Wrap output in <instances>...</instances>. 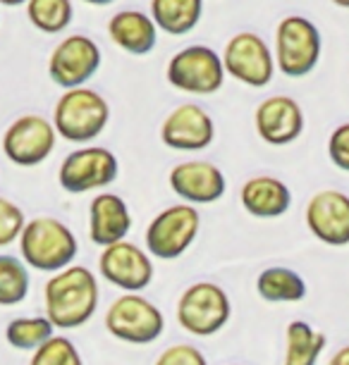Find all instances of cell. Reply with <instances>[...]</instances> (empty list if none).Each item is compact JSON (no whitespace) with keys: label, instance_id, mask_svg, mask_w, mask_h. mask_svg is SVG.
<instances>
[{"label":"cell","instance_id":"obj_1","mask_svg":"<svg viewBox=\"0 0 349 365\" xmlns=\"http://www.w3.org/2000/svg\"><path fill=\"white\" fill-rule=\"evenodd\" d=\"M98 282L84 265H70L46 282V318L53 327L77 329L93 318L98 308Z\"/></svg>","mask_w":349,"mask_h":365},{"label":"cell","instance_id":"obj_2","mask_svg":"<svg viewBox=\"0 0 349 365\" xmlns=\"http://www.w3.org/2000/svg\"><path fill=\"white\" fill-rule=\"evenodd\" d=\"M24 265L41 272H60L77 258L79 244L74 232L58 217H34L24 225L19 237Z\"/></svg>","mask_w":349,"mask_h":365},{"label":"cell","instance_id":"obj_3","mask_svg":"<svg viewBox=\"0 0 349 365\" xmlns=\"http://www.w3.org/2000/svg\"><path fill=\"white\" fill-rule=\"evenodd\" d=\"M111 120V108L106 98L93 88H67L56 103L53 127L63 139L72 143L93 141Z\"/></svg>","mask_w":349,"mask_h":365},{"label":"cell","instance_id":"obj_4","mask_svg":"<svg viewBox=\"0 0 349 365\" xmlns=\"http://www.w3.org/2000/svg\"><path fill=\"white\" fill-rule=\"evenodd\" d=\"M232 315L230 299L213 282H194L177 301V322L194 336H211L228 325Z\"/></svg>","mask_w":349,"mask_h":365},{"label":"cell","instance_id":"obj_5","mask_svg":"<svg viewBox=\"0 0 349 365\" xmlns=\"http://www.w3.org/2000/svg\"><path fill=\"white\" fill-rule=\"evenodd\" d=\"M106 329L125 344L146 346L163 334L166 320L161 308L141 294H122L106 311Z\"/></svg>","mask_w":349,"mask_h":365},{"label":"cell","instance_id":"obj_6","mask_svg":"<svg viewBox=\"0 0 349 365\" xmlns=\"http://www.w3.org/2000/svg\"><path fill=\"white\" fill-rule=\"evenodd\" d=\"M320 58V34L306 17L290 15L275 31V63L285 77L299 79L313 72Z\"/></svg>","mask_w":349,"mask_h":365},{"label":"cell","instance_id":"obj_7","mask_svg":"<svg viewBox=\"0 0 349 365\" xmlns=\"http://www.w3.org/2000/svg\"><path fill=\"white\" fill-rule=\"evenodd\" d=\"M168 81L177 91L208 96L221 91L225 81L223 58L208 46H189L175 53L168 63Z\"/></svg>","mask_w":349,"mask_h":365},{"label":"cell","instance_id":"obj_8","mask_svg":"<svg viewBox=\"0 0 349 365\" xmlns=\"http://www.w3.org/2000/svg\"><path fill=\"white\" fill-rule=\"evenodd\" d=\"M201 217L194 205H170L151 220L146 230V249L153 258L175 260L194 244Z\"/></svg>","mask_w":349,"mask_h":365},{"label":"cell","instance_id":"obj_9","mask_svg":"<svg viewBox=\"0 0 349 365\" xmlns=\"http://www.w3.org/2000/svg\"><path fill=\"white\" fill-rule=\"evenodd\" d=\"M120 175V163L108 148H79L70 153L60 165L58 179L67 194H86L93 189H103Z\"/></svg>","mask_w":349,"mask_h":365},{"label":"cell","instance_id":"obj_10","mask_svg":"<svg viewBox=\"0 0 349 365\" xmlns=\"http://www.w3.org/2000/svg\"><path fill=\"white\" fill-rule=\"evenodd\" d=\"M225 74H232L237 81L246 86L263 88L270 84L275 74V60L270 55V48L258 34L242 31L232 36L223 53Z\"/></svg>","mask_w":349,"mask_h":365},{"label":"cell","instance_id":"obj_11","mask_svg":"<svg viewBox=\"0 0 349 365\" xmlns=\"http://www.w3.org/2000/svg\"><path fill=\"white\" fill-rule=\"evenodd\" d=\"M58 132L46 117L41 115H22L5 129L3 153L10 163L19 168H34L41 165L56 148Z\"/></svg>","mask_w":349,"mask_h":365},{"label":"cell","instance_id":"obj_12","mask_svg":"<svg viewBox=\"0 0 349 365\" xmlns=\"http://www.w3.org/2000/svg\"><path fill=\"white\" fill-rule=\"evenodd\" d=\"M101 67V48L93 38L74 34L60 41L51 60H48V74L63 88H79L98 72Z\"/></svg>","mask_w":349,"mask_h":365},{"label":"cell","instance_id":"obj_13","mask_svg":"<svg viewBox=\"0 0 349 365\" xmlns=\"http://www.w3.org/2000/svg\"><path fill=\"white\" fill-rule=\"evenodd\" d=\"M98 270L101 277L125 294H139L153 279V263L148 253L127 239L106 246L98 258Z\"/></svg>","mask_w":349,"mask_h":365},{"label":"cell","instance_id":"obj_14","mask_svg":"<svg viewBox=\"0 0 349 365\" xmlns=\"http://www.w3.org/2000/svg\"><path fill=\"white\" fill-rule=\"evenodd\" d=\"M306 227L318 241L328 246L349 244V196L325 189L311 196L306 205Z\"/></svg>","mask_w":349,"mask_h":365},{"label":"cell","instance_id":"obj_15","mask_svg":"<svg viewBox=\"0 0 349 365\" xmlns=\"http://www.w3.org/2000/svg\"><path fill=\"white\" fill-rule=\"evenodd\" d=\"M170 189L191 205L216 203L225 196V175L208 160H187L170 170Z\"/></svg>","mask_w":349,"mask_h":365},{"label":"cell","instance_id":"obj_16","mask_svg":"<svg viewBox=\"0 0 349 365\" xmlns=\"http://www.w3.org/2000/svg\"><path fill=\"white\" fill-rule=\"evenodd\" d=\"M161 139L173 150H203L216 139V125L201 106L184 103L166 117Z\"/></svg>","mask_w":349,"mask_h":365},{"label":"cell","instance_id":"obj_17","mask_svg":"<svg viewBox=\"0 0 349 365\" xmlns=\"http://www.w3.org/2000/svg\"><path fill=\"white\" fill-rule=\"evenodd\" d=\"M254 125L258 136L270 146H287L304 132V113L290 96H270L256 108Z\"/></svg>","mask_w":349,"mask_h":365},{"label":"cell","instance_id":"obj_18","mask_svg":"<svg viewBox=\"0 0 349 365\" xmlns=\"http://www.w3.org/2000/svg\"><path fill=\"white\" fill-rule=\"evenodd\" d=\"M132 227V215L125 203V198L118 194H98L88 205V237L96 246L106 249L118 241H125Z\"/></svg>","mask_w":349,"mask_h":365},{"label":"cell","instance_id":"obj_19","mask_svg":"<svg viewBox=\"0 0 349 365\" xmlns=\"http://www.w3.org/2000/svg\"><path fill=\"white\" fill-rule=\"evenodd\" d=\"M239 201H242L244 210L254 217L270 220L280 217L290 210L292 205V191L285 182H280L278 177H251L249 182H244L242 191H239Z\"/></svg>","mask_w":349,"mask_h":365},{"label":"cell","instance_id":"obj_20","mask_svg":"<svg viewBox=\"0 0 349 365\" xmlns=\"http://www.w3.org/2000/svg\"><path fill=\"white\" fill-rule=\"evenodd\" d=\"M156 22L143 12L125 10L113 15L108 22V34H111L113 43L120 46L129 55H148L158 43V34H156Z\"/></svg>","mask_w":349,"mask_h":365},{"label":"cell","instance_id":"obj_21","mask_svg":"<svg viewBox=\"0 0 349 365\" xmlns=\"http://www.w3.org/2000/svg\"><path fill=\"white\" fill-rule=\"evenodd\" d=\"M151 19L170 36H184L201 19V0H151Z\"/></svg>","mask_w":349,"mask_h":365},{"label":"cell","instance_id":"obj_22","mask_svg":"<svg viewBox=\"0 0 349 365\" xmlns=\"http://www.w3.org/2000/svg\"><path fill=\"white\" fill-rule=\"evenodd\" d=\"M256 292L268 303H297L306 296V282L290 267H265L256 279Z\"/></svg>","mask_w":349,"mask_h":365},{"label":"cell","instance_id":"obj_23","mask_svg":"<svg viewBox=\"0 0 349 365\" xmlns=\"http://www.w3.org/2000/svg\"><path fill=\"white\" fill-rule=\"evenodd\" d=\"M285 365H316L325 349V334L313 329L309 322L294 320L285 329Z\"/></svg>","mask_w":349,"mask_h":365},{"label":"cell","instance_id":"obj_24","mask_svg":"<svg viewBox=\"0 0 349 365\" xmlns=\"http://www.w3.org/2000/svg\"><path fill=\"white\" fill-rule=\"evenodd\" d=\"M56 336V327L48 318H17L5 327V339L19 351H36Z\"/></svg>","mask_w":349,"mask_h":365},{"label":"cell","instance_id":"obj_25","mask_svg":"<svg viewBox=\"0 0 349 365\" xmlns=\"http://www.w3.org/2000/svg\"><path fill=\"white\" fill-rule=\"evenodd\" d=\"M26 15L29 22L44 34H60L70 26L74 10L70 0H29Z\"/></svg>","mask_w":349,"mask_h":365},{"label":"cell","instance_id":"obj_26","mask_svg":"<svg viewBox=\"0 0 349 365\" xmlns=\"http://www.w3.org/2000/svg\"><path fill=\"white\" fill-rule=\"evenodd\" d=\"M29 294V270L19 258L0 256V306H17Z\"/></svg>","mask_w":349,"mask_h":365},{"label":"cell","instance_id":"obj_27","mask_svg":"<svg viewBox=\"0 0 349 365\" xmlns=\"http://www.w3.org/2000/svg\"><path fill=\"white\" fill-rule=\"evenodd\" d=\"M29 365H84V361L67 336H51L44 346L34 351Z\"/></svg>","mask_w":349,"mask_h":365},{"label":"cell","instance_id":"obj_28","mask_svg":"<svg viewBox=\"0 0 349 365\" xmlns=\"http://www.w3.org/2000/svg\"><path fill=\"white\" fill-rule=\"evenodd\" d=\"M26 220L24 212L17 203H12L10 198L0 196V249L3 246H10L22 237Z\"/></svg>","mask_w":349,"mask_h":365},{"label":"cell","instance_id":"obj_29","mask_svg":"<svg viewBox=\"0 0 349 365\" xmlns=\"http://www.w3.org/2000/svg\"><path fill=\"white\" fill-rule=\"evenodd\" d=\"M156 365H208V361L191 344H175L163 351Z\"/></svg>","mask_w":349,"mask_h":365},{"label":"cell","instance_id":"obj_30","mask_svg":"<svg viewBox=\"0 0 349 365\" xmlns=\"http://www.w3.org/2000/svg\"><path fill=\"white\" fill-rule=\"evenodd\" d=\"M328 155H330L335 168H340L342 172H349V122L347 125H340L330 134V141H328Z\"/></svg>","mask_w":349,"mask_h":365},{"label":"cell","instance_id":"obj_31","mask_svg":"<svg viewBox=\"0 0 349 365\" xmlns=\"http://www.w3.org/2000/svg\"><path fill=\"white\" fill-rule=\"evenodd\" d=\"M328 365H349V344H347V346H342V349L335 351L333 358L328 361Z\"/></svg>","mask_w":349,"mask_h":365},{"label":"cell","instance_id":"obj_32","mask_svg":"<svg viewBox=\"0 0 349 365\" xmlns=\"http://www.w3.org/2000/svg\"><path fill=\"white\" fill-rule=\"evenodd\" d=\"M3 5H8V8H15V5H22V3H29V0H0Z\"/></svg>","mask_w":349,"mask_h":365},{"label":"cell","instance_id":"obj_33","mask_svg":"<svg viewBox=\"0 0 349 365\" xmlns=\"http://www.w3.org/2000/svg\"><path fill=\"white\" fill-rule=\"evenodd\" d=\"M84 3H88V5H111L113 0H84Z\"/></svg>","mask_w":349,"mask_h":365},{"label":"cell","instance_id":"obj_34","mask_svg":"<svg viewBox=\"0 0 349 365\" xmlns=\"http://www.w3.org/2000/svg\"><path fill=\"white\" fill-rule=\"evenodd\" d=\"M335 5H340V8H349V0H333Z\"/></svg>","mask_w":349,"mask_h":365}]
</instances>
